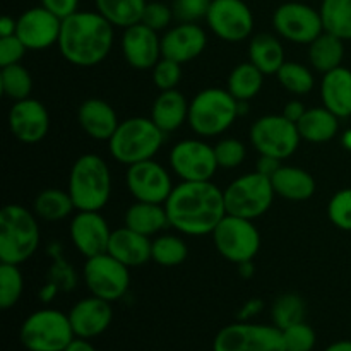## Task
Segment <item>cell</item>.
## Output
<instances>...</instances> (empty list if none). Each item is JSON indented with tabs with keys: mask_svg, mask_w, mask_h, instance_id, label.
<instances>
[{
	"mask_svg": "<svg viewBox=\"0 0 351 351\" xmlns=\"http://www.w3.org/2000/svg\"><path fill=\"white\" fill-rule=\"evenodd\" d=\"M322 106L335 113L338 119L351 117V71L338 67L322 74L321 81Z\"/></svg>",
	"mask_w": 351,
	"mask_h": 351,
	"instance_id": "cell-25",
	"label": "cell"
},
{
	"mask_svg": "<svg viewBox=\"0 0 351 351\" xmlns=\"http://www.w3.org/2000/svg\"><path fill=\"white\" fill-rule=\"evenodd\" d=\"M281 168V160H276L273 156H264L259 154V160L256 163V171H259L261 175H266V177H273L278 170Z\"/></svg>",
	"mask_w": 351,
	"mask_h": 351,
	"instance_id": "cell-50",
	"label": "cell"
},
{
	"mask_svg": "<svg viewBox=\"0 0 351 351\" xmlns=\"http://www.w3.org/2000/svg\"><path fill=\"white\" fill-rule=\"evenodd\" d=\"M263 308H264V302L261 300V298H250L249 302H245V304L242 305V308L239 311L237 317H239V321L247 322L252 317H256Z\"/></svg>",
	"mask_w": 351,
	"mask_h": 351,
	"instance_id": "cell-52",
	"label": "cell"
},
{
	"mask_svg": "<svg viewBox=\"0 0 351 351\" xmlns=\"http://www.w3.org/2000/svg\"><path fill=\"white\" fill-rule=\"evenodd\" d=\"M189 105L178 89L161 91L151 108V120L165 134L175 132L189 120Z\"/></svg>",
	"mask_w": 351,
	"mask_h": 351,
	"instance_id": "cell-26",
	"label": "cell"
},
{
	"mask_svg": "<svg viewBox=\"0 0 351 351\" xmlns=\"http://www.w3.org/2000/svg\"><path fill=\"white\" fill-rule=\"evenodd\" d=\"M206 23L219 40L240 43L252 34L254 14L243 0H211Z\"/></svg>",
	"mask_w": 351,
	"mask_h": 351,
	"instance_id": "cell-15",
	"label": "cell"
},
{
	"mask_svg": "<svg viewBox=\"0 0 351 351\" xmlns=\"http://www.w3.org/2000/svg\"><path fill=\"white\" fill-rule=\"evenodd\" d=\"M170 165L175 175L185 182H206L218 170L215 147L201 139H184L170 151Z\"/></svg>",
	"mask_w": 351,
	"mask_h": 351,
	"instance_id": "cell-14",
	"label": "cell"
},
{
	"mask_svg": "<svg viewBox=\"0 0 351 351\" xmlns=\"http://www.w3.org/2000/svg\"><path fill=\"white\" fill-rule=\"evenodd\" d=\"M153 82L160 91H170L177 89L182 81V64L170 60L167 57H161L158 64L153 67Z\"/></svg>",
	"mask_w": 351,
	"mask_h": 351,
	"instance_id": "cell-45",
	"label": "cell"
},
{
	"mask_svg": "<svg viewBox=\"0 0 351 351\" xmlns=\"http://www.w3.org/2000/svg\"><path fill=\"white\" fill-rule=\"evenodd\" d=\"M213 351H287L281 329L269 324L239 321L219 329Z\"/></svg>",
	"mask_w": 351,
	"mask_h": 351,
	"instance_id": "cell-10",
	"label": "cell"
},
{
	"mask_svg": "<svg viewBox=\"0 0 351 351\" xmlns=\"http://www.w3.org/2000/svg\"><path fill=\"white\" fill-rule=\"evenodd\" d=\"M168 223L184 235H213L226 216L225 194L211 180L185 182L175 185L165 202Z\"/></svg>",
	"mask_w": 351,
	"mask_h": 351,
	"instance_id": "cell-1",
	"label": "cell"
},
{
	"mask_svg": "<svg viewBox=\"0 0 351 351\" xmlns=\"http://www.w3.org/2000/svg\"><path fill=\"white\" fill-rule=\"evenodd\" d=\"M274 192L280 197L293 202H302L315 194V180L307 170L298 167H283L271 177Z\"/></svg>",
	"mask_w": 351,
	"mask_h": 351,
	"instance_id": "cell-27",
	"label": "cell"
},
{
	"mask_svg": "<svg viewBox=\"0 0 351 351\" xmlns=\"http://www.w3.org/2000/svg\"><path fill=\"white\" fill-rule=\"evenodd\" d=\"M239 117V99L228 89L208 88L192 98L187 122L197 136L215 137L226 132Z\"/></svg>",
	"mask_w": 351,
	"mask_h": 351,
	"instance_id": "cell-6",
	"label": "cell"
},
{
	"mask_svg": "<svg viewBox=\"0 0 351 351\" xmlns=\"http://www.w3.org/2000/svg\"><path fill=\"white\" fill-rule=\"evenodd\" d=\"M50 256L53 263H51L50 273H48V281L57 285L60 291H72L77 285V274H75L74 267L62 256V247L58 245V242L51 243Z\"/></svg>",
	"mask_w": 351,
	"mask_h": 351,
	"instance_id": "cell-41",
	"label": "cell"
},
{
	"mask_svg": "<svg viewBox=\"0 0 351 351\" xmlns=\"http://www.w3.org/2000/svg\"><path fill=\"white\" fill-rule=\"evenodd\" d=\"M113 27L98 10H77L62 19L58 50L69 64L95 67L112 51Z\"/></svg>",
	"mask_w": 351,
	"mask_h": 351,
	"instance_id": "cell-2",
	"label": "cell"
},
{
	"mask_svg": "<svg viewBox=\"0 0 351 351\" xmlns=\"http://www.w3.org/2000/svg\"><path fill=\"white\" fill-rule=\"evenodd\" d=\"M343 146H345L346 149L351 151V129L346 130V132L343 134Z\"/></svg>",
	"mask_w": 351,
	"mask_h": 351,
	"instance_id": "cell-58",
	"label": "cell"
},
{
	"mask_svg": "<svg viewBox=\"0 0 351 351\" xmlns=\"http://www.w3.org/2000/svg\"><path fill=\"white\" fill-rule=\"evenodd\" d=\"M215 154L219 168L233 170V168L240 167V165L245 161L247 147L242 141L233 139V137H226V139H221L216 144Z\"/></svg>",
	"mask_w": 351,
	"mask_h": 351,
	"instance_id": "cell-42",
	"label": "cell"
},
{
	"mask_svg": "<svg viewBox=\"0 0 351 351\" xmlns=\"http://www.w3.org/2000/svg\"><path fill=\"white\" fill-rule=\"evenodd\" d=\"M151 247L153 242L149 237L141 235L134 230L117 228L112 232L108 243V254L125 264L127 267H137L151 261Z\"/></svg>",
	"mask_w": 351,
	"mask_h": 351,
	"instance_id": "cell-24",
	"label": "cell"
},
{
	"mask_svg": "<svg viewBox=\"0 0 351 351\" xmlns=\"http://www.w3.org/2000/svg\"><path fill=\"white\" fill-rule=\"evenodd\" d=\"M324 351H351V341L350 339H341V341H336L332 345H329Z\"/></svg>",
	"mask_w": 351,
	"mask_h": 351,
	"instance_id": "cell-56",
	"label": "cell"
},
{
	"mask_svg": "<svg viewBox=\"0 0 351 351\" xmlns=\"http://www.w3.org/2000/svg\"><path fill=\"white\" fill-rule=\"evenodd\" d=\"M281 335H283L285 350L287 351H312L315 341H317L315 331L305 321L283 329Z\"/></svg>",
	"mask_w": 351,
	"mask_h": 351,
	"instance_id": "cell-43",
	"label": "cell"
},
{
	"mask_svg": "<svg viewBox=\"0 0 351 351\" xmlns=\"http://www.w3.org/2000/svg\"><path fill=\"white\" fill-rule=\"evenodd\" d=\"M208 45L206 31L197 23H180L161 36V55L185 64L197 58Z\"/></svg>",
	"mask_w": 351,
	"mask_h": 351,
	"instance_id": "cell-21",
	"label": "cell"
},
{
	"mask_svg": "<svg viewBox=\"0 0 351 351\" xmlns=\"http://www.w3.org/2000/svg\"><path fill=\"white\" fill-rule=\"evenodd\" d=\"M274 31L297 45H311L324 33L321 10L308 3L285 2L273 14Z\"/></svg>",
	"mask_w": 351,
	"mask_h": 351,
	"instance_id": "cell-13",
	"label": "cell"
},
{
	"mask_svg": "<svg viewBox=\"0 0 351 351\" xmlns=\"http://www.w3.org/2000/svg\"><path fill=\"white\" fill-rule=\"evenodd\" d=\"M300 137L307 143L322 144L335 139L339 130V119L326 106L307 108L305 115L297 122Z\"/></svg>",
	"mask_w": 351,
	"mask_h": 351,
	"instance_id": "cell-28",
	"label": "cell"
},
{
	"mask_svg": "<svg viewBox=\"0 0 351 351\" xmlns=\"http://www.w3.org/2000/svg\"><path fill=\"white\" fill-rule=\"evenodd\" d=\"M129 269L130 267L105 252L86 259L82 278L91 295L112 304V302L120 300L129 291Z\"/></svg>",
	"mask_w": 351,
	"mask_h": 351,
	"instance_id": "cell-12",
	"label": "cell"
},
{
	"mask_svg": "<svg viewBox=\"0 0 351 351\" xmlns=\"http://www.w3.org/2000/svg\"><path fill=\"white\" fill-rule=\"evenodd\" d=\"M328 216L336 228L351 232V187L332 195L328 204Z\"/></svg>",
	"mask_w": 351,
	"mask_h": 351,
	"instance_id": "cell-44",
	"label": "cell"
},
{
	"mask_svg": "<svg viewBox=\"0 0 351 351\" xmlns=\"http://www.w3.org/2000/svg\"><path fill=\"white\" fill-rule=\"evenodd\" d=\"M122 53L127 64L136 71H153L161 55V38L158 31L143 23L125 27L122 36Z\"/></svg>",
	"mask_w": 351,
	"mask_h": 351,
	"instance_id": "cell-20",
	"label": "cell"
},
{
	"mask_svg": "<svg viewBox=\"0 0 351 351\" xmlns=\"http://www.w3.org/2000/svg\"><path fill=\"white\" fill-rule=\"evenodd\" d=\"M75 338L93 339L110 328L113 319L112 304L103 298L91 297L79 300L69 312Z\"/></svg>",
	"mask_w": 351,
	"mask_h": 351,
	"instance_id": "cell-22",
	"label": "cell"
},
{
	"mask_svg": "<svg viewBox=\"0 0 351 351\" xmlns=\"http://www.w3.org/2000/svg\"><path fill=\"white\" fill-rule=\"evenodd\" d=\"M58 291H60V288H58L57 285L51 283V281H47V285L41 288L40 293H38V297H40V300L45 302V304H50V302L57 297Z\"/></svg>",
	"mask_w": 351,
	"mask_h": 351,
	"instance_id": "cell-54",
	"label": "cell"
},
{
	"mask_svg": "<svg viewBox=\"0 0 351 351\" xmlns=\"http://www.w3.org/2000/svg\"><path fill=\"white\" fill-rule=\"evenodd\" d=\"M213 242L219 256L228 263H249L261 249V235L252 219L226 215L213 232Z\"/></svg>",
	"mask_w": 351,
	"mask_h": 351,
	"instance_id": "cell-9",
	"label": "cell"
},
{
	"mask_svg": "<svg viewBox=\"0 0 351 351\" xmlns=\"http://www.w3.org/2000/svg\"><path fill=\"white\" fill-rule=\"evenodd\" d=\"M64 351H96V348L89 343V339L74 338V341H72Z\"/></svg>",
	"mask_w": 351,
	"mask_h": 351,
	"instance_id": "cell-55",
	"label": "cell"
},
{
	"mask_svg": "<svg viewBox=\"0 0 351 351\" xmlns=\"http://www.w3.org/2000/svg\"><path fill=\"white\" fill-rule=\"evenodd\" d=\"M38 216L19 204H7L0 211V263L21 266L40 247Z\"/></svg>",
	"mask_w": 351,
	"mask_h": 351,
	"instance_id": "cell-4",
	"label": "cell"
},
{
	"mask_svg": "<svg viewBox=\"0 0 351 351\" xmlns=\"http://www.w3.org/2000/svg\"><path fill=\"white\" fill-rule=\"evenodd\" d=\"M16 29L17 19H14V17L10 16H3L2 19H0V38L12 36V34H16Z\"/></svg>",
	"mask_w": 351,
	"mask_h": 351,
	"instance_id": "cell-53",
	"label": "cell"
},
{
	"mask_svg": "<svg viewBox=\"0 0 351 351\" xmlns=\"http://www.w3.org/2000/svg\"><path fill=\"white\" fill-rule=\"evenodd\" d=\"M249 62H252L264 75L278 74L285 64V50L281 41L271 33H259L249 43Z\"/></svg>",
	"mask_w": 351,
	"mask_h": 351,
	"instance_id": "cell-30",
	"label": "cell"
},
{
	"mask_svg": "<svg viewBox=\"0 0 351 351\" xmlns=\"http://www.w3.org/2000/svg\"><path fill=\"white\" fill-rule=\"evenodd\" d=\"M189 256V247L178 235H161L153 240L151 261L163 267H175L185 263Z\"/></svg>",
	"mask_w": 351,
	"mask_h": 351,
	"instance_id": "cell-38",
	"label": "cell"
},
{
	"mask_svg": "<svg viewBox=\"0 0 351 351\" xmlns=\"http://www.w3.org/2000/svg\"><path fill=\"white\" fill-rule=\"evenodd\" d=\"M7 122L12 136L24 144L40 143L50 130V115L47 106L31 96L21 101H14Z\"/></svg>",
	"mask_w": 351,
	"mask_h": 351,
	"instance_id": "cell-17",
	"label": "cell"
},
{
	"mask_svg": "<svg viewBox=\"0 0 351 351\" xmlns=\"http://www.w3.org/2000/svg\"><path fill=\"white\" fill-rule=\"evenodd\" d=\"M345 58V41L335 34L324 33L308 45V62L317 72H331L341 67Z\"/></svg>",
	"mask_w": 351,
	"mask_h": 351,
	"instance_id": "cell-31",
	"label": "cell"
},
{
	"mask_svg": "<svg viewBox=\"0 0 351 351\" xmlns=\"http://www.w3.org/2000/svg\"><path fill=\"white\" fill-rule=\"evenodd\" d=\"M305 112H307V108H305L304 103L298 101V99H290V101L285 103L281 115L290 120V122L297 123L305 115Z\"/></svg>",
	"mask_w": 351,
	"mask_h": 351,
	"instance_id": "cell-51",
	"label": "cell"
},
{
	"mask_svg": "<svg viewBox=\"0 0 351 351\" xmlns=\"http://www.w3.org/2000/svg\"><path fill=\"white\" fill-rule=\"evenodd\" d=\"M211 0H173L171 10L178 23H197L206 19Z\"/></svg>",
	"mask_w": 351,
	"mask_h": 351,
	"instance_id": "cell-47",
	"label": "cell"
},
{
	"mask_svg": "<svg viewBox=\"0 0 351 351\" xmlns=\"http://www.w3.org/2000/svg\"><path fill=\"white\" fill-rule=\"evenodd\" d=\"M173 19L175 16L170 5L160 2V0H147L141 23L146 24V26H149L154 31H163L168 29V26H170Z\"/></svg>",
	"mask_w": 351,
	"mask_h": 351,
	"instance_id": "cell-46",
	"label": "cell"
},
{
	"mask_svg": "<svg viewBox=\"0 0 351 351\" xmlns=\"http://www.w3.org/2000/svg\"><path fill=\"white\" fill-rule=\"evenodd\" d=\"M34 215L43 221H62L69 218L75 206L69 191L62 189H45L33 202Z\"/></svg>",
	"mask_w": 351,
	"mask_h": 351,
	"instance_id": "cell-32",
	"label": "cell"
},
{
	"mask_svg": "<svg viewBox=\"0 0 351 351\" xmlns=\"http://www.w3.org/2000/svg\"><path fill=\"white\" fill-rule=\"evenodd\" d=\"M62 19L45 9L43 5L31 7L17 17L16 34L27 50H45L58 43Z\"/></svg>",
	"mask_w": 351,
	"mask_h": 351,
	"instance_id": "cell-18",
	"label": "cell"
},
{
	"mask_svg": "<svg viewBox=\"0 0 351 351\" xmlns=\"http://www.w3.org/2000/svg\"><path fill=\"white\" fill-rule=\"evenodd\" d=\"M69 194L77 211H101L112 195V171L98 154H82L69 175Z\"/></svg>",
	"mask_w": 351,
	"mask_h": 351,
	"instance_id": "cell-3",
	"label": "cell"
},
{
	"mask_svg": "<svg viewBox=\"0 0 351 351\" xmlns=\"http://www.w3.org/2000/svg\"><path fill=\"white\" fill-rule=\"evenodd\" d=\"M127 228L141 233V235L153 237L160 233L165 226H170L165 204L136 201L123 216Z\"/></svg>",
	"mask_w": 351,
	"mask_h": 351,
	"instance_id": "cell-29",
	"label": "cell"
},
{
	"mask_svg": "<svg viewBox=\"0 0 351 351\" xmlns=\"http://www.w3.org/2000/svg\"><path fill=\"white\" fill-rule=\"evenodd\" d=\"M276 77L287 91L297 96L308 95L315 86V79L311 69L298 62H285L278 71Z\"/></svg>",
	"mask_w": 351,
	"mask_h": 351,
	"instance_id": "cell-39",
	"label": "cell"
},
{
	"mask_svg": "<svg viewBox=\"0 0 351 351\" xmlns=\"http://www.w3.org/2000/svg\"><path fill=\"white\" fill-rule=\"evenodd\" d=\"M240 267V274H242L243 278H250L254 274V264L252 261H249V263H242L239 264Z\"/></svg>",
	"mask_w": 351,
	"mask_h": 351,
	"instance_id": "cell-57",
	"label": "cell"
},
{
	"mask_svg": "<svg viewBox=\"0 0 351 351\" xmlns=\"http://www.w3.org/2000/svg\"><path fill=\"white\" fill-rule=\"evenodd\" d=\"M264 84V74L252 64V62H242L237 65L228 75V89L233 98L239 101H250L261 93Z\"/></svg>",
	"mask_w": 351,
	"mask_h": 351,
	"instance_id": "cell-33",
	"label": "cell"
},
{
	"mask_svg": "<svg viewBox=\"0 0 351 351\" xmlns=\"http://www.w3.org/2000/svg\"><path fill=\"white\" fill-rule=\"evenodd\" d=\"M69 314L57 308H40L24 319L19 339L27 351H64L74 341Z\"/></svg>",
	"mask_w": 351,
	"mask_h": 351,
	"instance_id": "cell-7",
	"label": "cell"
},
{
	"mask_svg": "<svg viewBox=\"0 0 351 351\" xmlns=\"http://www.w3.org/2000/svg\"><path fill=\"white\" fill-rule=\"evenodd\" d=\"M305 312H307V307L300 295L283 293L274 300L271 307V319H273V324L283 331L290 326L304 322Z\"/></svg>",
	"mask_w": 351,
	"mask_h": 351,
	"instance_id": "cell-36",
	"label": "cell"
},
{
	"mask_svg": "<svg viewBox=\"0 0 351 351\" xmlns=\"http://www.w3.org/2000/svg\"><path fill=\"white\" fill-rule=\"evenodd\" d=\"M163 141L165 132L158 129L151 117H132L120 122L119 129L108 141L110 154L115 161L130 167L153 160L163 146Z\"/></svg>",
	"mask_w": 351,
	"mask_h": 351,
	"instance_id": "cell-5",
	"label": "cell"
},
{
	"mask_svg": "<svg viewBox=\"0 0 351 351\" xmlns=\"http://www.w3.org/2000/svg\"><path fill=\"white\" fill-rule=\"evenodd\" d=\"M96 10L115 27H130L141 23L147 0H95Z\"/></svg>",
	"mask_w": 351,
	"mask_h": 351,
	"instance_id": "cell-34",
	"label": "cell"
},
{
	"mask_svg": "<svg viewBox=\"0 0 351 351\" xmlns=\"http://www.w3.org/2000/svg\"><path fill=\"white\" fill-rule=\"evenodd\" d=\"M319 10L324 31L351 41V0H322Z\"/></svg>",
	"mask_w": 351,
	"mask_h": 351,
	"instance_id": "cell-35",
	"label": "cell"
},
{
	"mask_svg": "<svg viewBox=\"0 0 351 351\" xmlns=\"http://www.w3.org/2000/svg\"><path fill=\"white\" fill-rule=\"evenodd\" d=\"M223 194H225L226 215L240 216L254 221L267 213L276 192L269 177L261 175L259 171H252L235 178L223 191Z\"/></svg>",
	"mask_w": 351,
	"mask_h": 351,
	"instance_id": "cell-8",
	"label": "cell"
},
{
	"mask_svg": "<svg viewBox=\"0 0 351 351\" xmlns=\"http://www.w3.org/2000/svg\"><path fill=\"white\" fill-rule=\"evenodd\" d=\"M27 51L26 45L19 40L17 34L0 38V67L12 64H21L24 53Z\"/></svg>",
	"mask_w": 351,
	"mask_h": 351,
	"instance_id": "cell-48",
	"label": "cell"
},
{
	"mask_svg": "<svg viewBox=\"0 0 351 351\" xmlns=\"http://www.w3.org/2000/svg\"><path fill=\"white\" fill-rule=\"evenodd\" d=\"M77 122L81 129L95 141H110L120 122L117 112L108 101L89 98L77 110Z\"/></svg>",
	"mask_w": 351,
	"mask_h": 351,
	"instance_id": "cell-23",
	"label": "cell"
},
{
	"mask_svg": "<svg viewBox=\"0 0 351 351\" xmlns=\"http://www.w3.org/2000/svg\"><path fill=\"white\" fill-rule=\"evenodd\" d=\"M40 5H43L60 19H65L79 10V0H40Z\"/></svg>",
	"mask_w": 351,
	"mask_h": 351,
	"instance_id": "cell-49",
	"label": "cell"
},
{
	"mask_svg": "<svg viewBox=\"0 0 351 351\" xmlns=\"http://www.w3.org/2000/svg\"><path fill=\"white\" fill-rule=\"evenodd\" d=\"M300 139L297 123L283 115H264L250 127V143L257 153L281 161L298 149Z\"/></svg>",
	"mask_w": 351,
	"mask_h": 351,
	"instance_id": "cell-11",
	"label": "cell"
},
{
	"mask_svg": "<svg viewBox=\"0 0 351 351\" xmlns=\"http://www.w3.org/2000/svg\"><path fill=\"white\" fill-rule=\"evenodd\" d=\"M0 89L5 98L21 101V99L29 98L31 89H33V77L24 65H7L0 71Z\"/></svg>",
	"mask_w": 351,
	"mask_h": 351,
	"instance_id": "cell-37",
	"label": "cell"
},
{
	"mask_svg": "<svg viewBox=\"0 0 351 351\" xmlns=\"http://www.w3.org/2000/svg\"><path fill=\"white\" fill-rule=\"evenodd\" d=\"M24 290V278L19 266L0 263V307L12 308L21 300Z\"/></svg>",
	"mask_w": 351,
	"mask_h": 351,
	"instance_id": "cell-40",
	"label": "cell"
},
{
	"mask_svg": "<svg viewBox=\"0 0 351 351\" xmlns=\"http://www.w3.org/2000/svg\"><path fill=\"white\" fill-rule=\"evenodd\" d=\"M125 180L129 192L136 201L154 204H165L175 187L170 173L154 160L130 165Z\"/></svg>",
	"mask_w": 351,
	"mask_h": 351,
	"instance_id": "cell-16",
	"label": "cell"
},
{
	"mask_svg": "<svg viewBox=\"0 0 351 351\" xmlns=\"http://www.w3.org/2000/svg\"><path fill=\"white\" fill-rule=\"evenodd\" d=\"M112 232L99 211H77L71 221V240L86 259L108 252Z\"/></svg>",
	"mask_w": 351,
	"mask_h": 351,
	"instance_id": "cell-19",
	"label": "cell"
}]
</instances>
